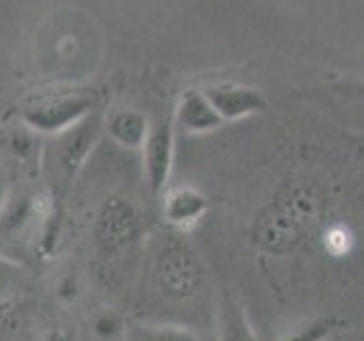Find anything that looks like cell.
<instances>
[{
	"label": "cell",
	"instance_id": "obj_15",
	"mask_svg": "<svg viewBox=\"0 0 364 341\" xmlns=\"http://www.w3.org/2000/svg\"><path fill=\"white\" fill-rule=\"evenodd\" d=\"M335 330H337L335 318H316V321L301 325L299 330L284 335L278 341H326V339L333 337Z\"/></svg>",
	"mask_w": 364,
	"mask_h": 341
},
{
	"label": "cell",
	"instance_id": "obj_4",
	"mask_svg": "<svg viewBox=\"0 0 364 341\" xmlns=\"http://www.w3.org/2000/svg\"><path fill=\"white\" fill-rule=\"evenodd\" d=\"M176 157V123L173 117H157L148 125L146 141L141 146L144 175L153 196H162L168 189Z\"/></svg>",
	"mask_w": 364,
	"mask_h": 341
},
{
	"label": "cell",
	"instance_id": "obj_13",
	"mask_svg": "<svg viewBox=\"0 0 364 341\" xmlns=\"http://www.w3.org/2000/svg\"><path fill=\"white\" fill-rule=\"evenodd\" d=\"M26 284V271L7 255H0V303L18 298V291Z\"/></svg>",
	"mask_w": 364,
	"mask_h": 341
},
{
	"label": "cell",
	"instance_id": "obj_17",
	"mask_svg": "<svg viewBox=\"0 0 364 341\" xmlns=\"http://www.w3.org/2000/svg\"><path fill=\"white\" fill-rule=\"evenodd\" d=\"M41 341H82V337H80L75 330H68V328H53L48 330Z\"/></svg>",
	"mask_w": 364,
	"mask_h": 341
},
{
	"label": "cell",
	"instance_id": "obj_10",
	"mask_svg": "<svg viewBox=\"0 0 364 341\" xmlns=\"http://www.w3.org/2000/svg\"><path fill=\"white\" fill-rule=\"evenodd\" d=\"M148 125H151V121L134 109H117L102 121V128L107 130L112 139L123 148H130V151H141Z\"/></svg>",
	"mask_w": 364,
	"mask_h": 341
},
{
	"label": "cell",
	"instance_id": "obj_9",
	"mask_svg": "<svg viewBox=\"0 0 364 341\" xmlns=\"http://www.w3.org/2000/svg\"><path fill=\"white\" fill-rule=\"evenodd\" d=\"M216 341H259L237 298L223 296L216 307Z\"/></svg>",
	"mask_w": 364,
	"mask_h": 341
},
{
	"label": "cell",
	"instance_id": "obj_2",
	"mask_svg": "<svg viewBox=\"0 0 364 341\" xmlns=\"http://www.w3.org/2000/svg\"><path fill=\"white\" fill-rule=\"evenodd\" d=\"M151 282L155 293L166 303L196 301L203 289V266L189 248L171 244L157 253Z\"/></svg>",
	"mask_w": 364,
	"mask_h": 341
},
{
	"label": "cell",
	"instance_id": "obj_19",
	"mask_svg": "<svg viewBox=\"0 0 364 341\" xmlns=\"http://www.w3.org/2000/svg\"><path fill=\"white\" fill-rule=\"evenodd\" d=\"M362 91H364V85H362Z\"/></svg>",
	"mask_w": 364,
	"mask_h": 341
},
{
	"label": "cell",
	"instance_id": "obj_3",
	"mask_svg": "<svg viewBox=\"0 0 364 341\" xmlns=\"http://www.w3.org/2000/svg\"><path fill=\"white\" fill-rule=\"evenodd\" d=\"M96 96L89 91H71L32 105L23 112V125L41 136H55L87 119L96 109Z\"/></svg>",
	"mask_w": 364,
	"mask_h": 341
},
{
	"label": "cell",
	"instance_id": "obj_18",
	"mask_svg": "<svg viewBox=\"0 0 364 341\" xmlns=\"http://www.w3.org/2000/svg\"><path fill=\"white\" fill-rule=\"evenodd\" d=\"M355 341H364V330H360V335L355 337Z\"/></svg>",
	"mask_w": 364,
	"mask_h": 341
},
{
	"label": "cell",
	"instance_id": "obj_16",
	"mask_svg": "<svg viewBox=\"0 0 364 341\" xmlns=\"http://www.w3.org/2000/svg\"><path fill=\"white\" fill-rule=\"evenodd\" d=\"M11 175H9V170H7V166L3 164V159H0V214H3V210H5V205H7V200H9V196H11Z\"/></svg>",
	"mask_w": 364,
	"mask_h": 341
},
{
	"label": "cell",
	"instance_id": "obj_12",
	"mask_svg": "<svg viewBox=\"0 0 364 341\" xmlns=\"http://www.w3.org/2000/svg\"><path fill=\"white\" fill-rule=\"evenodd\" d=\"M125 341H203L191 328L180 323H155L144 318H130Z\"/></svg>",
	"mask_w": 364,
	"mask_h": 341
},
{
	"label": "cell",
	"instance_id": "obj_6",
	"mask_svg": "<svg viewBox=\"0 0 364 341\" xmlns=\"http://www.w3.org/2000/svg\"><path fill=\"white\" fill-rule=\"evenodd\" d=\"M136 232V216L128 202L121 198H112L105 210L100 212L96 223V239L105 253H119L125 248Z\"/></svg>",
	"mask_w": 364,
	"mask_h": 341
},
{
	"label": "cell",
	"instance_id": "obj_7",
	"mask_svg": "<svg viewBox=\"0 0 364 341\" xmlns=\"http://www.w3.org/2000/svg\"><path fill=\"white\" fill-rule=\"evenodd\" d=\"M173 123L178 130L187 134H208L219 130L225 121L219 117V112L214 109L203 89H189L178 100Z\"/></svg>",
	"mask_w": 364,
	"mask_h": 341
},
{
	"label": "cell",
	"instance_id": "obj_8",
	"mask_svg": "<svg viewBox=\"0 0 364 341\" xmlns=\"http://www.w3.org/2000/svg\"><path fill=\"white\" fill-rule=\"evenodd\" d=\"M162 196H164V205H162L164 219L166 223L176 227H191L210 210V200L205 198V193L187 185L166 189Z\"/></svg>",
	"mask_w": 364,
	"mask_h": 341
},
{
	"label": "cell",
	"instance_id": "obj_5",
	"mask_svg": "<svg viewBox=\"0 0 364 341\" xmlns=\"http://www.w3.org/2000/svg\"><path fill=\"white\" fill-rule=\"evenodd\" d=\"M205 96L210 98L219 117L228 121H242L255 117L267 109V98L262 91L242 85H210L205 87Z\"/></svg>",
	"mask_w": 364,
	"mask_h": 341
},
{
	"label": "cell",
	"instance_id": "obj_1",
	"mask_svg": "<svg viewBox=\"0 0 364 341\" xmlns=\"http://www.w3.org/2000/svg\"><path fill=\"white\" fill-rule=\"evenodd\" d=\"M100 130L102 119L94 112L75 123L73 128L50 136V144H43L39 180L46 185V193H48L57 212L66 200L68 191L73 189V182L87 164L91 151L96 148Z\"/></svg>",
	"mask_w": 364,
	"mask_h": 341
},
{
	"label": "cell",
	"instance_id": "obj_11",
	"mask_svg": "<svg viewBox=\"0 0 364 341\" xmlns=\"http://www.w3.org/2000/svg\"><path fill=\"white\" fill-rule=\"evenodd\" d=\"M130 316L117 307L100 305L87 316L82 341H125Z\"/></svg>",
	"mask_w": 364,
	"mask_h": 341
},
{
	"label": "cell",
	"instance_id": "obj_14",
	"mask_svg": "<svg viewBox=\"0 0 364 341\" xmlns=\"http://www.w3.org/2000/svg\"><path fill=\"white\" fill-rule=\"evenodd\" d=\"M26 330V312L16 298L0 303V341H16Z\"/></svg>",
	"mask_w": 364,
	"mask_h": 341
}]
</instances>
